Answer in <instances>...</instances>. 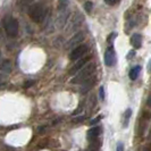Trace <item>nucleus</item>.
Here are the masks:
<instances>
[{
	"label": "nucleus",
	"instance_id": "4be33fe9",
	"mask_svg": "<svg viewBox=\"0 0 151 151\" xmlns=\"http://www.w3.org/2000/svg\"><path fill=\"white\" fill-rule=\"evenodd\" d=\"M116 151H124V144L119 142V143L117 144V148H116Z\"/></svg>",
	"mask_w": 151,
	"mask_h": 151
},
{
	"label": "nucleus",
	"instance_id": "dca6fc26",
	"mask_svg": "<svg viewBox=\"0 0 151 151\" xmlns=\"http://www.w3.org/2000/svg\"><path fill=\"white\" fill-rule=\"evenodd\" d=\"M32 5H33V0H23L22 1L23 9H27V10H29V8H30Z\"/></svg>",
	"mask_w": 151,
	"mask_h": 151
},
{
	"label": "nucleus",
	"instance_id": "6ab92c4d",
	"mask_svg": "<svg viewBox=\"0 0 151 151\" xmlns=\"http://www.w3.org/2000/svg\"><path fill=\"white\" fill-rule=\"evenodd\" d=\"M99 98L101 99V100L105 99V90H104V86H100V89H99Z\"/></svg>",
	"mask_w": 151,
	"mask_h": 151
},
{
	"label": "nucleus",
	"instance_id": "7ed1b4c3",
	"mask_svg": "<svg viewBox=\"0 0 151 151\" xmlns=\"http://www.w3.org/2000/svg\"><path fill=\"white\" fill-rule=\"evenodd\" d=\"M4 26H5V31H6L8 37L15 38L17 35V33H18V22H17V19L8 16L4 19Z\"/></svg>",
	"mask_w": 151,
	"mask_h": 151
},
{
	"label": "nucleus",
	"instance_id": "a211bd4d",
	"mask_svg": "<svg viewBox=\"0 0 151 151\" xmlns=\"http://www.w3.org/2000/svg\"><path fill=\"white\" fill-rule=\"evenodd\" d=\"M92 7H93V5H92V2H91V1L85 2V10H86L88 13H90L91 10H92Z\"/></svg>",
	"mask_w": 151,
	"mask_h": 151
},
{
	"label": "nucleus",
	"instance_id": "20e7f679",
	"mask_svg": "<svg viewBox=\"0 0 151 151\" xmlns=\"http://www.w3.org/2000/svg\"><path fill=\"white\" fill-rule=\"evenodd\" d=\"M84 21V16L80 13V12H76L74 16L70 18V21H68V25L66 27V31L68 33L70 32H75L80 29V26L82 25V23Z\"/></svg>",
	"mask_w": 151,
	"mask_h": 151
},
{
	"label": "nucleus",
	"instance_id": "1a4fd4ad",
	"mask_svg": "<svg viewBox=\"0 0 151 151\" xmlns=\"http://www.w3.org/2000/svg\"><path fill=\"white\" fill-rule=\"evenodd\" d=\"M89 59H90L89 57H86V58H81V59H78V60H77V63H76L75 65L73 66V68H72V69L69 70V74H73V75H74V74H76V73H77V72H78V70H80L81 68L84 67V66H85V65L88 64V61H89Z\"/></svg>",
	"mask_w": 151,
	"mask_h": 151
},
{
	"label": "nucleus",
	"instance_id": "ddd939ff",
	"mask_svg": "<svg viewBox=\"0 0 151 151\" xmlns=\"http://www.w3.org/2000/svg\"><path fill=\"white\" fill-rule=\"evenodd\" d=\"M140 72H141V66H135V67H133L131 70H129V78L132 80V81H134L137 78V76L140 75Z\"/></svg>",
	"mask_w": 151,
	"mask_h": 151
},
{
	"label": "nucleus",
	"instance_id": "9b49d317",
	"mask_svg": "<svg viewBox=\"0 0 151 151\" xmlns=\"http://www.w3.org/2000/svg\"><path fill=\"white\" fill-rule=\"evenodd\" d=\"M131 45L134 47V49H140L142 45V37L140 34H133L131 38Z\"/></svg>",
	"mask_w": 151,
	"mask_h": 151
},
{
	"label": "nucleus",
	"instance_id": "a878e982",
	"mask_svg": "<svg viewBox=\"0 0 151 151\" xmlns=\"http://www.w3.org/2000/svg\"><path fill=\"white\" fill-rule=\"evenodd\" d=\"M0 60H1V51H0Z\"/></svg>",
	"mask_w": 151,
	"mask_h": 151
},
{
	"label": "nucleus",
	"instance_id": "9d476101",
	"mask_svg": "<svg viewBox=\"0 0 151 151\" xmlns=\"http://www.w3.org/2000/svg\"><path fill=\"white\" fill-rule=\"evenodd\" d=\"M68 17H69V12L67 10V8L64 9V10H60V14H59V17H58V25H59V27H63L66 24Z\"/></svg>",
	"mask_w": 151,
	"mask_h": 151
},
{
	"label": "nucleus",
	"instance_id": "bb28decb",
	"mask_svg": "<svg viewBox=\"0 0 151 151\" xmlns=\"http://www.w3.org/2000/svg\"><path fill=\"white\" fill-rule=\"evenodd\" d=\"M144 151H149V150H144Z\"/></svg>",
	"mask_w": 151,
	"mask_h": 151
},
{
	"label": "nucleus",
	"instance_id": "0eeeda50",
	"mask_svg": "<svg viewBox=\"0 0 151 151\" xmlns=\"http://www.w3.org/2000/svg\"><path fill=\"white\" fill-rule=\"evenodd\" d=\"M115 63H116V53H115V50H114L113 47H110V48L107 49L106 52H105V64L107 66L111 67V66L115 65Z\"/></svg>",
	"mask_w": 151,
	"mask_h": 151
},
{
	"label": "nucleus",
	"instance_id": "f3484780",
	"mask_svg": "<svg viewBox=\"0 0 151 151\" xmlns=\"http://www.w3.org/2000/svg\"><path fill=\"white\" fill-rule=\"evenodd\" d=\"M69 0H59V10H64L67 8Z\"/></svg>",
	"mask_w": 151,
	"mask_h": 151
},
{
	"label": "nucleus",
	"instance_id": "4468645a",
	"mask_svg": "<svg viewBox=\"0 0 151 151\" xmlns=\"http://www.w3.org/2000/svg\"><path fill=\"white\" fill-rule=\"evenodd\" d=\"M0 69H1L5 74H9V73L12 72V64H10V61L9 60L2 61V64H1V66H0Z\"/></svg>",
	"mask_w": 151,
	"mask_h": 151
},
{
	"label": "nucleus",
	"instance_id": "aec40b11",
	"mask_svg": "<svg viewBox=\"0 0 151 151\" xmlns=\"http://www.w3.org/2000/svg\"><path fill=\"white\" fill-rule=\"evenodd\" d=\"M104 1L106 2L107 5H110V6H114V5L119 2V0H104Z\"/></svg>",
	"mask_w": 151,
	"mask_h": 151
},
{
	"label": "nucleus",
	"instance_id": "423d86ee",
	"mask_svg": "<svg viewBox=\"0 0 151 151\" xmlns=\"http://www.w3.org/2000/svg\"><path fill=\"white\" fill-rule=\"evenodd\" d=\"M83 40H84V33L80 31V32H77L76 34H74V35L70 38V40L66 43L65 47H66V49L75 48V47H77V45H80V43H81Z\"/></svg>",
	"mask_w": 151,
	"mask_h": 151
},
{
	"label": "nucleus",
	"instance_id": "393cba45",
	"mask_svg": "<svg viewBox=\"0 0 151 151\" xmlns=\"http://www.w3.org/2000/svg\"><path fill=\"white\" fill-rule=\"evenodd\" d=\"M43 132H45V127H43V126H41V127L39 129V133H40V134H42Z\"/></svg>",
	"mask_w": 151,
	"mask_h": 151
},
{
	"label": "nucleus",
	"instance_id": "b1692460",
	"mask_svg": "<svg viewBox=\"0 0 151 151\" xmlns=\"http://www.w3.org/2000/svg\"><path fill=\"white\" fill-rule=\"evenodd\" d=\"M99 121H100V117H99V118H94L93 121L91 122V124H92V125H94V124H97V123H98Z\"/></svg>",
	"mask_w": 151,
	"mask_h": 151
},
{
	"label": "nucleus",
	"instance_id": "f03ea898",
	"mask_svg": "<svg viewBox=\"0 0 151 151\" xmlns=\"http://www.w3.org/2000/svg\"><path fill=\"white\" fill-rule=\"evenodd\" d=\"M94 70H96V65H94V64L85 65L84 67H82L77 73H76L75 76L72 78L70 82L74 84L83 83L85 80H88L90 76H92L94 74Z\"/></svg>",
	"mask_w": 151,
	"mask_h": 151
},
{
	"label": "nucleus",
	"instance_id": "5701e85b",
	"mask_svg": "<svg viewBox=\"0 0 151 151\" xmlns=\"http://www.w3.org/2000/svg\"><path fill=\"white\" fill-rule=\"evenodd\" d=\"M83 121H84V116L77 117V118H75V119H74V122H75V123H82Z\"/></svg>",
	"mask_w": 151,
	"mask_h": 151
},
{
	"label": "nucleus",
	"instance_id": "6e6552de",
	"mask_svg": "<svg viewBox=\"0 0 151 151\" xmlns=\"http://www.w3.org/2000/svg\"><path fill=\"white\" fill-rule=\"evenodd\" d=\"M96 81H97V77L93 74L92 76H90L88 80H85L82 85H81V93H86L93 88V85L96 84Z\"/></svg>",
	"mask_w": 151,
	"mask_h": 151
},
{
	"label": "nucleus",
	"instance_id": "f8f14e48",
	"mask_svg": "<svg viewBox=\"0 0 151 151\" xmlns=\"http://www.w3.org/2000/svg\"><path fill=\"white\" fill-rule=\"evenodd\" d=\"M99 132H100V129H99V127H92L91 129H89V131H88V135H86L88 140H89V141L96 140L99 135Z\"/></svg>",
	"mask_w": 151,
	"mask_h": 151
},
{
	"label": "nucleus",
	"instance_id": "2eb2a0df",
	"mask_svg": "<svg viewBox=\"0 0 151 151\" xmlns=\"http://www.w3.org/2000/svg\"><path fill=\"white\" fill-rule=\"evenodd\" d=\"M131 115H132V110L131 109H127L125 114H124V118H125V121H124V127H127V125H129V118H131Z\"/></svg>",
	"mask_w": 151,
	"mask_h": 151
},
{
	"label": "nucleus",
	"instance_id": "f257e3e1",
	"mask_svg": "<svg viewBox=\"0 0 151 151\" xmlns=\"http://www.w3.org/2000/svg\"><path fill=\"white\" fill-rule=\"evenodd\" d=\"M27 13H29V15H30L32 21H34L35 23H41L42 21L45 19L47 14H48V9L45 8L43 4L37 2V4H33L29 8Z\"/></svg>",
	"mask_w": 151,
	"mask_h": 151
},
{
	"label": "nucleus",
	"instance_id": "412c9836",
	"mask_svg": "<svg viewBox=\"0 0 151 151\" xmlns=\"http://www.w3.org/2000/svg\"><path fill=\"white\" fill-rule=\"evenodd\" d=\"M33 84H34V81H27V82H25V83H24V88H25V89H27V88L32 86Z\"/></svg>",
	"mask_w": 151,
	"mask_h": 151
},
{
	"label": "nucleus",
	"instance_id": "39448f33",
	"mask_svg": "<svg viewBox=\"0 0 151 151\" xmlns=\"http://www.w3.org/2000/svg\"><path fill=\"white\" fill-rule=\"evenodd\" d=\"M89 51V47L86 45H80L75 47L73 50H72V52L69 55V59L70 60H78V59H81V58H83L84 55Z\"/></svg>",
	"mask_w": 151,
	"mask_h": 151
}]
</instances>
